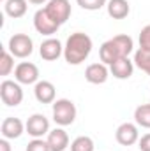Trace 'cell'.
<instances>
[{"instance_id": "18", "label": "cell", "mask_w": 150, "mask_h": 151, "mask_svg": "<svg viewBox=\"0 0 150 151\" xmlns=\"http://www.w3.org/2000/svg\"><path fill=\"white\" fill-rule=\"evenodd\" d=\"M27 9H28V0H7L4 4V11L7 16L11 18H21L27 14Z\"/></svg>"}, {"instance_id": "28", "label": "cell", "mask_w": 150, "mask_h": 151, "mask_svg": "<svg viewBox=\"0 0 150 151\" xmlns=\"http://www.w3.org/2000/svg\"><path fill=\"white\" fill-rule=\"evenodd\" d=\"M30 4H34V5H42V4H48L50 0H28Z\"/></svg>"}, {"instance_id": "2", "label": "cell", "mask_w": 150, "mask_h": 151, "mask_svg": "<svg viewBox=\"0 0 150 151\" xmlns=\"http://www.w3.org/2000/svg\"><path fill=\"white\" fill-rule=\"evenodd\" d=\"M90 53H92V39L87 34L74 32L67 37V42L64 46V58L69 65L83 63Z\"/></svg>"}, {"instance_id": "25", "label": "cell", "mask_w": 150, "mask_h": 151, "mask_svg": "<svg viewBox=\"0 0 150 151\" xmlns=\"http://www.w3.org/2000/svg\"><path fill=\"white\" fill-rule=\"evenodd\" d=\"M140 47L145 51H150V25L143 27L140 32Z\"/></svg>"}, {"instance_id": "11", "label": "cell", "mask_w": 150, "mask_h": 151, "mask_svg": "<svg viewBox=\"0 0 150 151\" xmlns=\"http://www.w3.org/2000/svg\"><path fill=\"white\" fill-rule=\"evenodd\" d=\"M39 55H41V58L42 60H46V62H55V60H58L62 55H64V46H62V42L58 40V39H46V40H42L41 42V46H39Z\"/></svg>"}, {"instance_id": "20", "label": "cell", "mask_w": 150, "mask_h": 151, "mask_svg": "<svg viewBox=\"0 0 150 151\" xmlns=\"http://www.w3.org/2000/svg\"><path fill=\"white\" fill-rule=\"evenodd\" d=\"M134 67H138L140 70H143L145 74L150 76V51H145V49H138L134 53Z\"/></svg>"}, {"instance_id": "1", "label": "cell", "mask_w": 150, "mask_h": 151, "mask_svg": "<svg viewBox=\"0 0 150 151\" xmlns=\"http://www.w3.org/2000/svg\"><path fill=\"white\" fill-rule=\"evenodd\" d=\"M133 47H134L133 39L125 34H120V35H115V37L108 39L106 42H103V46L99 47V58L103 63L111 65L113 62L129 56L133 53Z\"/></svg>"}, {"instance_id": "19", "label": "cell", "mask_w": 150, "mask_h": 151, "mask_svg": "<svg viewBox=\"0 0 150 151\" xmlns=\"http://www.w3.org/2000/svg\"><path fill=\"white\" fill-rule=\"evenodd\" d=\"M134 121L141 128H150V104H141L134 111Z\"/></svg>"}, {"instance_id": "16", "label": "cell", "mask_w": 150, "mask_h": 151, "mask_svg": "<svg viewBox=\"0 0 150 151\" xmlns=\"http://www.w3.org/2000/svg\"><path fill=\"white\" fill-rule=\"evenodd\" d=\"M46 141H48L51 151H66L69 148V135H67V132H66L64 128L50 130Z\"/></svg>"}, {"instance_id": "5", "label": "cell", "mask_w": 150, "mask_h": 151, "mask_svg": "<svg viewBox=\"0 0 150 151\" xmlns=\"http://www.w3.org/2000/svg\"><path fill=\"white\" fill-rule=\"evenodd\" d=\"M7 49L14 58H27L34 51V42L27 34H14L9 39Z\"/></svg>"}, {"instance_id": "10", "label": "cell", "mask_w": 150, "mask_h": 151, "mask_svg": "<svg viewBox=\"0 0 150 151\" xmlns=\"http://www.w3.org/2000/svg\"><path fill=\"white\" fill-rule=\"evenodd\" d=\"M115 139H117V142L122 144V146H133V144H136V142L140 141L138 125L129 123V121L122 123V125L117 128V132H115Z\"/></svg>"}, {"instance_id": "12", "label": "cell", "mask_w": 150, "mask_h": 151, "mask_svg": "<svg viewBox=\"0 0 150 151\" xmlns=\"http://www.w3.org/2000/svg\"><path fill=\"white\" fill-rule=\"evenodd\" d=\"M0 132H2V137L4 139H18V137H21L23 132H27V128H25V123L20 118L9 116V118H5L2 121Z\"/></svg>"}, {"instance_id": "13", "label": "cell", "mask_w": 150, "mask_h": 151, "mask_svg": "<svg viewBox=\"0 0 150 151\" xmlns=\"http://www.w3.org/2000/svg\"><path fill=\"white\" fill-rule=\"evenodd\" d=\"M110 77V69L106 63L99 62V63H90L85 70V79L90 84H104Z\"/></svg>"}, {"instance_id": "3", "label": "cell", "mask_w": 150, "mask_h": 151, "mask_svg": "<svg viewBox=\"0 0 150 151\" xmlns=\"http://www.w3.org/2000/svg\"><path fill=\"white\" fill-rule=\"evenodd\" d=\"M76 106L69 99H57L53 102V121L58 127L73 125L76 119Z\"/></svg>"}, {"instance_id": "27", "label": "cell", "mask_w": 150, "mask_h": 151, "mask_svg": "<svg viewBox=\"0 0 150 151\" xmlns=\"http://www.w3.org/2000/svg\"><path fill=\"white\" fill-rule=\"evenodd\" d=\"M9 139H2L0 141V151H11V144L7 142Z\"/></svg>"}, {"instance_id": "4", "label": "cell", "mask_w": 150, "mask_h": 151, "mask_svg": "<svg viewBox=\"0 0 150 151\" xmlns=\"http://www.w3.org/2000/svg\"><path fill=\"white\" fill-rule=\"evenodd\" d=\"M0 99L7 107H16L23 100V90L18 81H2L0 84Z\"/></svg>"}, {"instance_id": "7", "label": "cell", "mask_w": 150, "mask_h": 151, "mask_svg": "<svg viewBox=\"0 0 150 151\" xmlns=\"http://www.w3.org/2000/svg\"><path fill=\"white\" fill-rule=\"evenodd\" d=\"M48 11V14L58 23V25H64L69 18H71V2L69 0H50L44 7Z\"/></svg>"}, {"instance_id": "17", "label": "cell", "mask_w": 150, "mask_h": 151, "mask_svg": "<svg viewBox=\"0 0 150 151\" xmlns=\"http://www.w3.org/2000/svg\"><path fill=\"white\" fill-rule=\"evenodd\" d=\"M106 9H108V14L113 19H124L131 12V5L127 0H108Z\"/></svg>"}, {"instance_id": "23", "label": "cell", "mask_w": 150, "mask_h": 151, "mask_svg": "<svg viewBox=\"0 0 150 151\" xmlns=\"http://www.w3.org/2000/svg\"><path fill=\"white\" fill-rule=\"evenodd\" d=\"M76 4L85 11H99L108 4V0H76Z\"/></svg>"}, {"instance_id": "9", "label": "cell", "mask_w": 150, "mask_h": 151, "mask_svg": "<svg viewBox=\"0 0 150 151\" xmlns=\"http://www.w3.org/2000/svg\"><path fill=\"white\" fill-rule=\"evenodd\" d=\"M14 79L20 84H36L39 81V69L32 62H21L14 69Z\"/></svg>"}, {"instance_id": "26", "label": "cell", "mask_w": 150, "mask_h": 151, "mask_svg": "<svg viewBox=\"0 0 150 151\" xmlns=\"http://www.w3.org/2000/svg\"><path fill=\"white\" fill-rule=\"evenodd\" d=\"M138 148H140V151H150V132L140 137V141H138Z\"/></svg>"}, {"instance_id": "21", "label": "cell", "mask_w": 150, "mask_h": 151, "mask_svg": "<svg viewBox=\"0 0 150 151\" xmlns=\"http://www.w3.org/2000/svg\"><path fill=\"white\" fill-rule=\"evenodd\" d=\"M94 141L88 135H79L71 142V151H94Z\"/></svg>"}, {"instance_id": "24", "label": "cell", "mask_w": 150, "mask_h": 151, "mask_svg": "<svg viewBox=\"0 0 150 151\" xmlns=\"http://www.w3.org/2000/svg\"><path fill=\"white\" fill-rule=\"evenodd\" d=\"M25 151H51V150H50L48 141H42V139H32V141L27 144V150Z\"/></svg>"}, {"instance_id": "22", "label": "cell", "mask_w": 150, "mask_h": 151, "mask_svg": "<svg viewBox=\"0 0 150 151\" xmlns=\"http://www.w3.org/2000/svg\"><path fill=\"white\" fill-rule=\"evenodd\" d=\"M14 70V56L9 53V49H4L0 58V76H9Z\"/></svg>"}, {"instance_id": "15", "label": "cell", "mask_w": 150, "mask_h": 151, "mask_svg": "<svg viewBox=\"0 0 150 151\" xmlns=\"http://www.w3.org/2000/svg\"><path fill=\"white\" fill-rule=\"evenodd\" d=\"M133 72H134V62H131L129 56L120 58V60L113 62L111 65H110V74H113V77L122 79V81L129 79L133 76Z\"/></svg>"}, {"instance_id": "8", "label": "cell", "mask_w": 150, "mask_h": 151, "mask_svg": "<svg viewBox=\"0 0 150 151\" xmlns=\"http://www.w3.org/2000/svg\"><path fill=\"white\" fill-rule=\"evenodd\" d=\"M27 134L32 135L34 139H42L46 134H50V121L44 114H32L27 123H25Z\"/></svg>"}, {"instance_id": "29", "label": "cell", "mask_w": 150, "mask_h": 151, "mask_svg": "<svg viewBox=\"0 0 150 151\" xmlns=\"http://www.w3.org/2000/svg\"><path fill=\"white\" fill-rule=\"evenodd\" d=\"M2 2H4V4H5V2H7V0H2Z\"/></svg>"}, {"instance_id": "14", "label": "cell", "mask_w": 150, "mask_h": 151, "mask_svg": "<svg viewBox=\"0 0 150 151\" xmlns=\"http://www.w3.org/2000/svg\"><path fill=\"white\" fill-rule=\"evenodd\" d=\"M34 95H36L37 102H41V104H53L55 97H57L55 84L51 81H44V79L37 81L34 86Z\"/></svg>"}, {"instance_id": "6", "label": "cell", "mask_w": 150, "mask_h": 151, "mask_svg": "<svg viewBox=\"0 0 150 151\" xmlns=\"http://www.w3.org/2000/svg\"><path fill=\"white\" fill-rule=\"evenodd\" d=\"M34 28L37 30L41 35H53V34H57L58 32V28H60V25L48 14V11L42 7V9H39L37 12L34 14Z\"/></svg>"}]
</instances>
